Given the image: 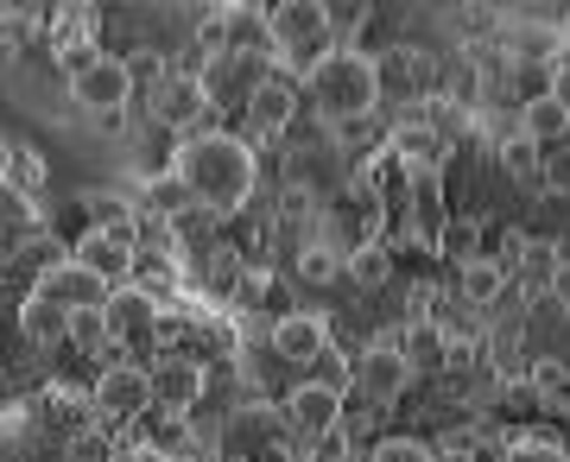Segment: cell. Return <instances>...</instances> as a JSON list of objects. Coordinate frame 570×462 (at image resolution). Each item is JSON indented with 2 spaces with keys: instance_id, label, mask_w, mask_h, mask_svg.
<instances>
[{
  "instance_id": "obj_1",
  "label": "cell",
  "mask_w": 570,
  "mask_h": 462,
  "mask_svg": "<svg viewBox=\"0 0 570 462\" xmlns=\"http://www.w3.org/2000/svg\"><path fill=\"white\" fill-rule=\"evenodd\" d=\"M171 171L184 178L190 203H204L209 216H235V209L254 197V184H261V159H254V146L235 140V134H223V127H204V134L178 140Z\"/></svg>"
},
{
  "instance_id": "obj_2",
  "label": "cell",
  "mask_w": 570,
  "mask_h": 462,
  "mask_svg": "<svg viewBox=\"0 0 570 462\" xmlns=\"http://www.w3.org/2000/svg\"><path fill=\"white\" fill-rule=\"evenodd\" d=\"M305 96H311V108L324 115L330 127H362L374 108H381V63L367 58V51H330V58H317L305 70Z\"/></svg>"
},
{
  "instance_id": "obj_3",
  "label": "cell",
  "mask_w": 570,
  "mask_h": 462,
  "mask_svg": "<svg viewBox=\"0 0 570 462\" xmlns=\"http://www.w3.org/2000/svg\"><path fill=\"white\" fill-rule=\"evenodd\" d=\"M336 51V32H330V7L324 0H279L273 7V58L292 63H317Z\"/></svg>"
},
{
  "instance_id": "obj_4",
  "label": "cell",
  "mask_w": 570,
  "mask_h": 462,
  "mask_svg": "<svg viewBox=\"0 0 570 462\" xmlns=\"http://www.w3.org/2000/svg\"><path fill=\"white\" fill-rule=\"evenodd\" d=\"M70 101H77V115H89V121H115L127 101H134V63L108 58V51L82 58L70 70Z\"/></svg>"
},
{
  "instance_id": "obj_5",
  "label": "cell",
  "mask_w": 570,
  "mask_h": 462,
  "mask_svg": "<svg viewBox=\"0 0 570 462\" xmlns=\"http://www.w3.org/2000/svg\"><path fill=\"white\" fill-rule=\"evenodd\" d=\"M32 292L51 298V304H63L70 317H82V311H108V298H115V285H108L96 266H82V261H45L39 279H32Z\"/></svg>"
},
{
  "instance_id": "obj_6",
  "label": "cell",
  "mask_w": 570,
  "mask_h": 462,
  "mask_svg": "<svg viewBox=\"0 0 570 462\" xmlns=\"http://www.w3.org/2000/svg\"><path fill=\"white\" fill-rule=\"evenodd\" d=\"M285 431H292V424H285V405L247 400V405H235V412L223 419V456L254 462V456H266V450H273Z\"/></svg>"
},
{
  "instance_id": "obj_7",
  "label": "cell",
  "mask_w": 570,
  "mask_h": 462,
  "mask_svg": "<svg viewBox=\"0 0 570 462\" xmlns=\"http://www.w3.org/2000/svg\"><path fill=\"white\" fill-rule=\"evenodd\" d=\"M89 405H96V419L108 424H127V419H140L146 405H153V374L134 362H115L96 374V393H89Z\"/></svg>"
},
{
  "instance_id": "obj_8",
  "label": "cell",
  "mask_w": 570,
  "mask_h": 462,
  "mask_svg": "<svg viewBox=\"0 0 570 462\" xmlns=\"http://www.w3.org/2000/svg\"><path fill=\"white\" fill-rule=\"evenodd\" d=\"M285 424L311 443L336 438V424H343V386L336 381H298L285 393Z\"/></svg>"
},
{
  "instance_id": "obj_9",
  "label": "cell",
  "mask_w": 570,
  "mask_h": 462,
  "mask_svg": "<svg viewBox=\"0 0 570 462\" xmlns=\"http://www.w3.org/2000/svg\"><path fill=\"white\" fill-rule=\"evenodd\" d=\"M355 386H362L367 400H381V405L400 400V393L412 386V355H406V342H400V336L367 342L362 362H355Z\"/></svg>"
},
{
  "instance_id": "obj_10",
  "label": "cell",
  "mask_w": 570,
  "mask_h": 462,
  "mask_svg": "<svg viewBox=\"0 0 570 462\" xmlns=\"http://www.w3.org/2000/svg\"><path fill=\"white\" fill-rule=\"evenodd\" d=\"M146 374H153V405L171 412V419H184L190 405L204 400V362H197L190 348H165Z\"/></svg>"
},
{
  "instance_id": "obj_11",
  "label": "cell",
  "mask_w": 570,
  "mask_h": 462,
  "mask_svg": "<svg viewBox=\"0 0 570 462\" xmlns=\"http://www.w3.org/2000/svg\"><path fill=\"white\" fill-rule=\"evenodd\" d=\"M108 336L121 342V348H146V342L159 336V298H153V285H115V298H108Z\"/></svg>"
},
{
  "instance_id": "obj_12",
  "label": "cell",
  "mask_w": 570,
  "mask_h": 462,
  "mask_svg": "<svg viewBox=\"0 0 570 462\" xmlns=\"http://www.w3.org/2000/svg\"><path fill=\"white\" fill-rule=\"evenodd\" d=\"M387 153H393L400 165H406V171H412L419 184H431L438 171H444L450 140H444V134H438L431 121H400V127H393V140H387Z\"/></svg>"
},
{
  "instance_id": "obj_13",
  "label": "cell",
  "mask_w": 570,
  "mask_h": 462,
  "mask_svg": "<svg viewBox=\"0 0 570 462\" xmlns=\"http://www.w3.org/2000/svg\"><path fill=\"white\" fill-rule=\"evenodd\" d=\"M273 355H279L285 367H311L330 355V323L311 317V311H292V317L273 323Z\"/></svg>"
},
{
  "instance_id": "obj_14",
  "label": "cell",
  "mask_w": 570,
  "mask_h": 462,
  "mask_svg": "<svg viewBox=\"0 0 570 462\" xmlns=\"http://www.w3.org/2000/svg\"><path fill=\"white\" fill-rule=\"evenodd\" d=\"M209 108V82L204 77H165L159 89H153V121L171 127V134H184L190 140V121Z\"/></svg>"
},
{
  "instance_id": "obj_15",
  "label": "cell",
  "mask_w": 570,
  "mask_h": 462,
  "mask_svg": "<svg viewBox=\"0 0 570 462\" xmlns=\"http://www.w3.org/2000/svg\"><path fill=\"white\" fill-rule=\"evenodd\" d=\"M298 82H285V77H261L254 89H247V121L261 127V134H285L292 127V108H298Z\"/></svg>"
},
{
  "instance_id": "obj_16",
  "label": "cell",
  "mask_w": 570,
  "mask_h": 462,
  "mask_svg": "<svg viewBox=\"0 0 570 462\" xmlns=\"http://www.w3.org/2000/svg\"><path fill=\"white\" fill-rule=\"evenodd\" d=\"M520 134H527V140H539L546 153H551V146H564L570 140V108L551 96V89H539V96L520 101Z\"/></svg>"
},
{
  "instance_id": "obj_17",
  "label": "cell",
  "mask_w": 570,
  "mask_h": 462,
  "mask_svg": "<svg viewBox=\"0 0 570 462\" xmlns=\"http://www.w3.org/2000/svg\"><path fill=\"white\" fill-rule=\"evenodd\" d=\"M70 311L63 304H51V298H39V292H26V304H20V336L32 342V348H51V342H70Z\"/></svg>"
},
{
  "instance_id": "obj_18",
  "label": "cell",
  "mask_w": 570,
  "mask_h": 462,
  "mask_svg": "<svg viewBox=\"0 0 570 462\" xmlns=\"http://www.w3.org/2000/svg\"><path fill=\"white\" fill-rule=\"evenodd\" d=\"M77 261L96 266L108 285H121V273L134 266V242H127V235H96V228H89V235L77 242Z\"/></svg>"
},
{
  "instance_id": "obj_19",
  "label": "cell",
  "mask_w": 570,
  "mask_h": 462,
  "mask_svg": "<svg viewBox=\"0 0 570 462\" xmlns=\"http://www.w3.org/2000/svg\"><path fill=\"white\" fill-rule=\"evenodd\" d=\"M431 247H438L444 261H456V266H475L482 261V222L475 216H444L438 235H431Z\"/></svg>"
},
{
  "instance_id": "obj_20",
  "label": "cell",
  "mask_w": 570,
  "mask_h": 462,
  "mask_svg": "<svg viewBox=\"0 0 570 462\" xmlns=\"http://www.w3.org/2000/svg\"><path fill=\"white\" fill-rule=\"evenodd\" d=\"M501 171H508L513 184L546 190V146L527 140V134H508V140H501Z\"/></svg>"
},
{
  "instance_id": "obj_21",
  "label": "cell",
  "mask_w": 570,
  "mask_h": 462,
  "mask_svg": "<svg viewBox=\"0 0 570 462\" xmlns=\"http://www.w3.org/2000/svg\"><path fill=\"white\" fill-rule=\"evenodd\" d=\"M82 209H89V228H96V235H127V242H134L127 197H115V190H89V197H82Z\"/></svg>"
},
{
  "instance_id": "obj_22",
  "label": "cell",
  "mask_w": 570,
  "mask_h": 462,
  "mask_svg": "<svg viewBox=\"0 0 570 462\" xmlns=\"http://www.w3.org/2000/svg\"><path fill=\"white\" fill-rule=\"evenodd\" d=\"M39 184H45V159L26 140H7V190L13 197H32Z\"/></svg>"
},
{
  "instance_id": "obj_23",
  "label": "cell",
  "mask_w": 570,
  "mask_h": 462,
  "mask_svg": "<svg viewBox=\"0 0 570 462\" xmlns=\"http://www.w3.org/2000/svg\"><path fill=\"white\" fill-rule=\"evenodd\" d=\"M501 292H508V273H501L489 254H482L475 266H463V304H475V311H482V304H494Z\"/></svg>"
},
{
  "instance_id": "obj_24",
  "label": "cell",
  "mask_w": 570,
  "mask_h": 462,
  "mask_svg": "<svg viewBox=\"0 0 570 462\" xmlns=\"http://www.w3.org/2000/svg\"><path fill=\"white\" fill-rule=\"evenodd\" d=\"M374 63H381V89H393V96H406L412 82H419V70H425V58L412 45H400V51H387V58H374Z\"/></svg>"
},
{
  "instance_id": "obj_25",
  "label": "cell",
  "mask_w": 570,
  "mask_h": 462,
  "mask_svg": "<svg viewBox=\"0 0 570 462\" xmlns=\"http://www.w3.org/2000/svg\"><path fill=\"white\" fill-rule=\"evenodd\" d=\"M348 279L355 285H387L393 279V254L387 247H355V254H348Z\"/></svg>"
},
{
  "instance_id": "obj_26",
  "label": "cell",
  "mask_w": 570,
  "mask_h": 462,
  "mask_svg": "<svg viewBox=\"0 0 570 462\" xmlns=\"http://www.w3.org/2000/svg\"><path fill=\"white\" fill-rule=\"evenodd\" d=\"M343 254H336V247H305V254H298V279L305 285H330V279H343Z\"/></svg>"
},
{
  "instance_id": "obj_27",
  "label": "cell",
  "mask_w": 570,
  "mask_h": 462,
  "mask_svg": "<svg viewBox=\"0 0 570 462\" xmlns=\"http://www.w3.org/2000/svg\"><path fill=\"white\" fill-rule=\"evenodd\" d=\"M184 203H190V190H184L178 171H165V178L146 184V209H153V216H178Z\"/></svg>"
},
{
  "instance_id": "obj_28",
  "label": "cell",
  "mask_w": 570,
  "mask_h": 462,
  "mask_svg": "<svg viewBox=\"0 0 570 462\" xmlns=\"http://www.w3.org/2000/svg\"><path fill=\"white\" fill-rule=\"evenodd\" d=\"M527 254H532V235H520V228H501V242H494V254L489 261L508 273V279H520V266H527Z\"/></svg>"
},
{
  "instance_id": "obj_29",
  "label": "cell",
  "mask_w": 570,
  "mask_h": 462,
  "mask_svg": "<svg viewBox=\"0 0 570 462\" xmlns=\"http://www.w3.org/2000/svg\"><path fill=\"white\" fill-rule=\"evenodd\" d=\"M367 26V0H343V7H330V32L343 51H355V32Z\"/></svg>"
},
{
  "instance_id": "obj_30",
  "label": "cell",
  "mask_w": 570,
  "mask_h": 462,
  "mask_svg": "<svg viewBox=\"0 0 570 462\" xmlns=\"http://www.w3.org/2000/svg\"><path fill=\"white\" fill-rule=\"evenodd\" d=\"M367 462H438V456H431V443H419V438H381Z\"/></svg>"
},
{
  "instance_id": "obj_31",
  "label": "cell",
  "mask_w": 570,
  "mask_h": 462,
  "mask_svg": "<svg viewBox=\"0 0 570 462\" xmlns=\"http://www.w3.org/2000/svg\"><path fill=\"white\" fill-rule=\"evenodd\" d=\"M70 342H77V348H102V342H115L108 336V311H82V317L70 323Z\"/></svg>"
},
{
  "instance_id": "obj_32",
  "label": "cell",
  "mask_w": 570,
  "mask_h": 462,
  "mask_svg": "<svg viewBox=\"0 0 570 462\" xmlns=\"http://www.w3.org/2000/svg\"><path fill=\"white\" fill-rule=\"evenodd\" d=\"M532 393H539V400H558V405H570L564 367H558V362H539V367H532Z\"/></svg>"
},
{
  "instance_id": "obj_33",
  "label": "cell",
  "mask_w": 570,
  "mask_h": 462,
  "mask_svg": "<svg viewBox=\"0 0 570 462\" xmlns=\"http://www.w3.org/2000/svg\"><path fill=\"white\" fill-rule=\"evenodd\" d=\"M551 273H558V247H551V242H532L527 266H520V279H532V285H551Z\"/></svg>"
},
{
  "instance_id": "obj_34",
  "label": "cell",
  "mask_w": 570,
  "mask_h": 462,
  "mask_svg": "<svg viewBox=\"0 0 570 462\" xmlns=\"http://www.w3.org/2000/svg\"><path fill=\"white\" fill-rule=\"evenodd\" d=\"M508 462H570V456H564L551 438H520V443L508 450Z\"/></svg>"
},
{
  "instance_id": "obj_35",
  "label": "cell",
  "mask_w": 570,
  "mask_h": 462,
  "mask_svg": "<svg viewBox=\"0 0 570 462\" xmlns=\"http://www.w3.org/2000/svg\"><path fill=\"white\" fill-rule=\"evenodd\" d=\"M546 190L570 197V140H564V146H551V153H546Z\"/></svg>"
},
{
  "instance_id": "obj_36",
  "label": "cell",
  "mask_w": 570,
  "mask_h": 462,
  "mask_svg": "<svg viewBox=\"0 0 570 462\" xmlns=\"http://www.w3.org/2000/svg\"><path fill=\"white\" fill-rule=\"evenodd\" d=\"M108 462H171V450H159V443H121Z\"/></svg>"
},
{
  "instance_id": "obj_37",
  "label": "cell",
  "mask_w": 570,
  "mask_h": 462,
  "mask_svg": "<svg viewBox=\"0 0 570 462\" xmlns=\"http://www.w3.org/2000/svg\"><path fill=\"white\" fill-rule=\"evenodd\" d=\"M115 450H102V443H89V438H70L63 443V462H108Z\"/></svg>"
},
{
  "instance_id": "obj_38",
  "label": "cell",
  "mask_w": 570,
  "mask_h": 462,
  "mask_svg": "<svg viewBox=\"0 0 570 462\" xmlns=\"http://www.w3.org/2000/svg\"><path fill=\"white\" fill-rule=\"evenodd\" d=\"M551 298L570 311V261H558V273H551Z\"/></svg>"
},
{
  "instance_id": "obj_39",
  "label": "cell",
  "mask_w": 570,
  "mask_h": 462,
  "mask_svg": "<svg viewBox=\"0 0 570 462\" xmlns=\"http://www.w3.org/2000/svg\"><path fill=\"white\" fill-rule=\"evenodd\" d=\"M546 89H551V96H558V101L570 108V63H558V70H551V77H546Z\"/></svg>"
},
{
  "instance_id": "obj_40",
  "label": "cell",
  "mask_w": 570,
  "mask_h": 462,
  "mask_svg": "<svg viewBox=\"0 0 570 462\" xmlns=\"http://www.w3.org/2000/svg\"><path fill=\"white\" fill-rule=\"evenodd\" d=\"M564 419H570V405H564Z\"/></svg>"
}]
</instances>
